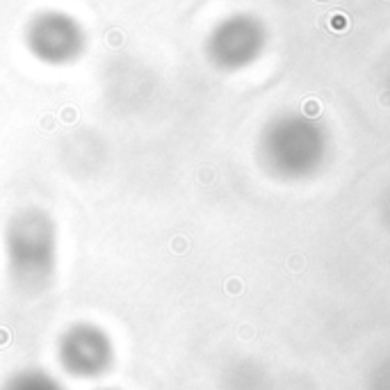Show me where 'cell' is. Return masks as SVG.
<instances>
[{
  "label": "cell",
  "instance_id": "4",
  "mask_svg": "<svg viewBox=\"0 0 390 390\" xmlns=\"http://www.w3.org/2000/svg\"><path fill=\"white\" fill-rule=\"evenodd\" d=\"M0 390H67V386L44 368H21L2 381Z\"/></svg>",
  "mask_w": 390,
  "mask_h": 390
},
{
  "label": "cell",
  "instance_id": "2",
  "mask_svg": "<svg viewBox=\"0 0 390 390\" xmlns=\"http://www.w3.org/2000/svg\"><path fill=\"white\" fill-rule=\"evenodd\" d=\"M55 356L64 374L78 381H98L117 363L114 338L105 326L89 320L71 322L55 342Z\"/></svg>",
  "mask_w": 390,
  "mask_h": 390
},
{
  "label": "cell",
  "instance_id": "6",
  "mask_svg": "<svg viewBox=\"0 0 390 390\" xmlns=\"http://www.w3.org/2000/svg\"><path fill=\"white\" fill-rule=\"evenodd\" d=\"M103 390H114V388H103Z\"/></svg>",
  "mask_w": 390,
  "mask_h": 390
},
{
  "label": "cell",
  "instance_id": "1",
  "mask_svg": "<svg viewBox=\"0 0 390 390\" xmlns=\"http://www.w3.org/2000/svg\"><path fill=\"white\" fill-rule=\"evenodd\" d=\"M2 258L9 285L21 297H41L53 288L60 265V228L53 212L23 205L2 228Z\"/></svg>",
  "mask_w": 390,
  "mask_h": 390
},
{
  "label": "cell",
  "instance_id": "5",
  "mask_svg": "<svg viewBox=\"0 0 390 390\" xmlns=\"http://www.w3.org/2000/svg\"><path fill=\"white\" fill-rule=\"evenodd\" d=\"M331 28H333V30H345V28H347V18L342 14H333V16H331Z\"/></svg>",
  "mask_w": 390,
  "mask_h": 390
},
{
  "label": "cell",
  "instance_id": "3",
  "mask_svg": "<svg viewBox=\"0 0 390 390\" xmlns=\"http://www.w3.org/2000/svg\"><path fill=\"white\" fill-rule=\"evenodd\" d=\"M25 46L39 62L64 67L85 53L87 34L75 16L60 9H44L25 25Z\"/></svg>",
  "mask_w": 390,
  "mask_h": 390
}]
</instances>
